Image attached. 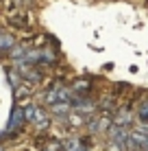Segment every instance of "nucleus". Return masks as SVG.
I'll return each mask as SVG.
<instances>
[{
    "label": "nucleus",
    "instance_id": "20e7f679",
    "mask_svg": "<svg viewBox=\"0 0 148 151\" xmlns=\"http://www.w3.org/2000/svg\"><path fill=\"white\" fill-rule=\"evenodd\" d=\"M24 116H26V123H37L42 118V112L35 105H24Z\"/></svg>",
    "mask_w": 148,
    "mask_h": 151
},
{
    "label": "nucleus",
    "instance_id": "39448f33",
    "mask_svg": "<svg viewBox=\"0 0 148 151\" xmlns=\"http://www.w3.org/2000/svg\"><path fill=\"white\" fill-rule=\"evenodd\" d=\"M0 37H2V46H0V53H2L4 57H7L9 53H11V46H13V37H11V33H7V31H4V33L0 35Z\"/></svg>",
    "mask_w": 148,
    "mask_h": 151
},
{
    "label": "nucleus",
    "instance_id": "0eeeda50",
    "mask_svg": "<svg viewBox=\"0 0 148 151\" xmlns=\"http://www.w3.org/2000/svg\"><path fill=\"white\" fill-rule=\"evenodd\" d=\"M7 79H9V83H11V88H15V90L20 88V77L15 75L11 68H7Z\"/></svg>",
    "mask_w": 148,
    "mask_h": 151
},
{
    "label": "nucleus",
    "instance_id": "423d86ee",
    "mask_svg": "<svg viewBox=\"0 0 148 151\" xmlns=\"http://www.w3.org/2000/svg\"><path fill=\"white\" fill-rule=\"evenodd\" d=\"M137 121L144 123V125H148V99L137 105Z\"/></svg>",
    "mask_w": 148,
    "mask_h": 151
},
{
    "label": "nucleus",
    "instance_id": "6e6552de",
    "mask_svg": "<svg viewBox=\"0 0 148 151\" xmlns=\"http://www.w3.org/2000/svg\"><path fill=\"white\" fill-rule=\"evenodd\" d=\"M42 151H63V145L61 142H48L46 149H42Z\"/></svg>",
    "mask_w": 148,
    "mask_h": 151
},
{
    "label": "nucleus",
    "instance_id": "f03ea898",
    "mask_svg": "<svg viewBox=\"0 0 148 151\" xmlns=\"http://www.w3.org/2000/svg\"><path fill=\"white\" fill-rule=\"evenodd\" d=\"M22 123H26L24 107H13V110H11V116H9V123H7V127H4V138H9Z\"/></svg>",
    "mask_w": 148,
    "mask_h": 151
},
{
    "label": "nucleus",
    "instance_id": "f257e3e1",
    "mask_svg": "<svg viewBox=\"0 0 148 151\" xmlns=\"http://www.w3.org/2000/svg\"><path fill=\"white\" fill-rule=\"evenodd\" d=\"M129 149L131 151H148V127H142V129L131 132Z\"/></svg>",
    "mask_w": 148,
    "mask_h": 151
},
{
    "label": "nucleus",
    "instance_id": "7ed1b4c3",
    "mask_svg": "<svg viewBox=\"0 0 148 151\" xmlns=\"http://www.w3.org/2000/svg\"><path fill=\"white\" fill-rule=\"evenodd\" d=\"M111 123H113V121H111L109 116H100V118H96V121L89 123V129H91V132H107V129L113 127Z\"/></svg>",
    "mask_w": 148,
    "mask_h": 151
}]
</instances>
